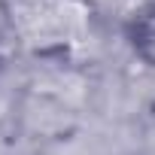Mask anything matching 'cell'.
<instances>
[{
    "mask_svg": "<svg viewBox=\"0 0 155 155\" xmlns=\"http://www.w3.org/2000/svg\"><path fill=\"white\" fill-rule=\"evenodd\" d=\"M3 12L18 46H31L43 55H64L88 28V6L82 0H6Z\"/></svg>",
    "mask_w": 155,
    "mask_h": 155,
    "instance_id": "cell-1",
    "label": "cell"
},
{
    "mask_svg": "<svg viewBox=\"0 0 155 155\" xmlns=\"http://www.w3.org/2000/svg\"><path fill=\"white\" fill-rule=\"evenodd\" d=\"M125 37H128L131 52H134L143 64L155 67V0H149L146 6H140V9L128 18Z\"/></svg>",
    "mask_w": 155,
    "mask_h": 155,
    "instance_id": "cell-2",
    "label": "cell"
}]
</instances>
